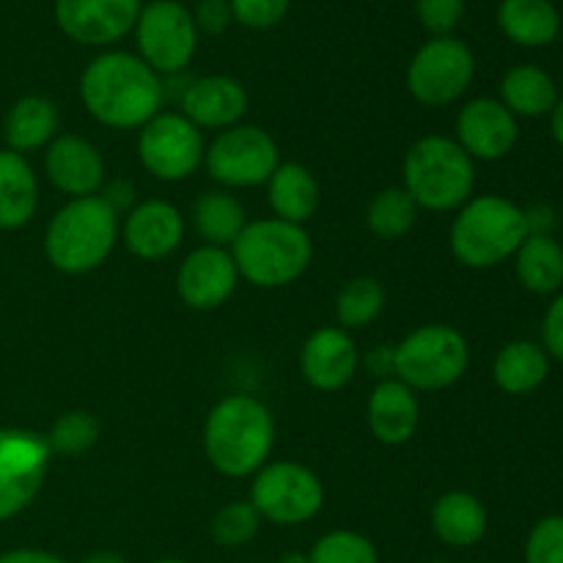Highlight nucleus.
I'll use <instances>...</instances> for the list:
<instances>
[{
	"mask_svg": "<svg viewBox=\"0 0 563 563\" xmlns=\"http://www.w3.org/2000/svg\"><path fill=\"white\" fill-rule=\"evenodd\" d=\"M80 99L99 124L141 130L163 113L165 82L141 55L108 49L82 69Z\"/></svg>",
	"mask_w": 563,
	"mask_h": 563,
	"instance_id": "nucleus-1",
	"label": "nucleus"
},
{
	"mask_svg": "<svg viewBox=\"0 0 563 563\" xmlns=\"http://www.w3.org/2000/svg\"><path fill=\"white\" fill-rule=\"evenodd\" d=\"M275 443V421L267 405L253 396H225L203 423L209 465L231 478L253 476L264 467Z\"/></svg>",
	"mask_w": 563,
	"mask_h": 563,
	"instance_id": "nucleus-2",
	"label": "nucleus"
},
{
	"mask_svg": "<svg viewBox=\"0 0 563 563\" xmlns=\"http://www.w3.org/2000/svg\"><path fill=\"white\" fill-rule=\"evenodd\" d=\"M119 242V212L102 196L71 198L44 231V253L55 269L86 275L97 269Z\"/></svg>",
	"mask_w": 563,
	"mask_h": 563,
	"instance_id": "nucleus-3",
	"label": "nucleus"
},
{
	"mask_svg": "<svg viewBox=\"0 0 563 563\" xmlns=\"http://www.w3.org/2000/svg\"><path fill=\"white\" fill-rule=\"evenodd\" d=\"M531 234L528 212L504 196L471 198L451 225V251L471 269L498 267Z\"/></svg>",
	"mask_w": 563,
	"mask_h": 563,
	"instance_id": "nucleus-4",
	"label": "nucleus"
},
{
	"mask_svg": "<svg viewBox=\"0 0 563 563\" xmlns=\"http://www.w3.org/2000/svg\"><path fill=\"white\" fill-rule=\"evenodd\" d=\"M401 174L412 201L429 212L465 207L476 187V165L471 154L454 137L443 135H427L412 143Z\"/></svg>",
	"mask_w": 563,
	"mask_h": 563,
	"instance_id": "nucleus-5",
	"label": "nucleus"
},
{
	"mask_svg": "<svg viewBox=\"0 0 563 563\" xmlns=\"http://www.w3.org/2000/svg\"><path fill=\"white\" fill-rule=\"evenodd\" d=\"M313 256L311 236L302 225L269 218L247 223L231 245L236 273L258 289H280L300 278Z\"/></svg>",
	"mask_w": 563,
	"mask_h": 563,
	"instance_id": "nucleus-6",
	"label": "nucleus"
},
{
	"mask_svg": "<svg viewBox=\"0 0 563 563\" xmlns=\"http://www.w3.org/2000/svg\"><path fill=\"white\" fill-rule=\"evenodd\" d=\"M471 363L465 335L451 324H423L412 330L394 350V372L407 388L434 390L451 388Z\"/></svg>",
	"mask_w": 563,
	"mask_h": 563,
	"instance_id": "nucleus-7",
	"label": "nucleus"
},
{
	"mask_svg": "<svg viewBox=\"0 0 563 563\" xmlns=\"http://www.w3.org/2000/svg\"><path fill=\"white\" fill-rule=\"evenodd\" d=\"M473 77V49L456 36H432L407 66V91L427 108H445L471 88Z\"/></svg>",
	"mask_w": 563,
	"mask_h": 563,
	"instance_id": "nucleus-8",
	"label": "nucleus"
},
{
	"mask_svg": "<svg viewBox=\"0 0 563 563\" xmlns=\"http://www.w3.org/2000/svg\"><path fill=\"white\" fill-rule=\"evenodd\" d=\"M137 55L157 75H179L198 49V27L192 11L179 0H148L135 22Z\"/></svg>",
	"mask_w": 563,
	"mask_h": 563,
	"instance_id": "nucleus-9",
	"label": "nucleus"
},
{
	"mask_svg": "<svg viewBox=\"0 0 563 563\" xmlns=\"http://www.w3.org/2000/svg\"><path fill=\"white\" fill-rule=\"evenodd\" d=\"M251 504L262 520L275 526H302L324 506V487L317 473L300 462H273L253 478Z\"/></svg>",
	"mask_w": 563,
	"mask_h": 563,
	"instance_id": "nucleus-10",
	"label": "nucleus"
},
{
	"mask_svg": "<svg viewBox=\"0 0 563 563\" xmlns=\"http://www.w3.org/2000/svg\"><path fill=\"white\" fill-rule=\"evenodd\" d=\"M203 163L209 176L223 187L267 185L280 165L278 143L262 126L236 124L209 143Z\"/></svg>",
	"mask_w": 563,
	"mask_h": 563,
	"instance_id": "nucleus-11",
	"label": "nucleus"
},
{
	"mask_svg": "<svg viewBox=\"0 0 563 563\" xmlns=\"http://www.w3.org/2000/svg\"><path fill=\"white\" fill-rule=\"evenodd\" d=\"M47 438L25 429H0V522L14 520L42 493L49 467Z\"/></svg>",
	"mask_w": 563,
	"mask_h": 563,
	"instance_id": "nucleus-12",
	"label": "nucleus"
},
{
	"mask_svg": "<svg viewBox=\"0 0 563 563\" xmlns=\"http://www.w3.org/2000/svg\"><path fill=\"white\" fill-rule=\"evenodd\" d=\"M201 130L181 113H157L137 135L141 165L159 181H185L203 163Z\"/></svg>",
	"mask_w": 563,
	"mask_h": 563,
	"instance_id": "nucleus-13",
	"label": "nucleus"
},
{
	"mask_svg": "<svg viewBox=\"0 0 563 563\" xmlns=\"http://www.w3.org/2000/svg\"><path fill=\"white\" fill-rule=\"evenodd\" d=\"M141 0H55V22L71 42L108 47L135 31Z\"/></svg>",
	"mask_w": 563,
	"mask_h": 563,
	"instance_id": "nucleus-14",
	"label": "nucleus"
},
{
	"mask_svg": "<svg viewBox=\"0 0 563 563\" xmlns=\"http://www.w3.org/2000/svg\"><path fill=\"white\" fill-rule=\"evenodd\" d=\"M517 135V115H511L500 99H471L456 115V143L471 154V159L495 163L506 157L515 148Z\"/></svg>",
	"mask_w": 563,
	"mask_h": 563,
	"instance_id": "nucleus-15",
	"label": "nucleus"
},
{
	"mask_svg": "<svg viewBox=\"0 0 563 563\" xmlns=\"http://www.w3.org/2000/svg\"><path fill=\"white\" fill-rule=\"evenodd\" d=\"M236 280H240V273L231 253L225 247L203 245L181 262L176 289H179L181 302L192 311H214L234 295Z\"/></svg>",
	"mask_w": 563,
	"mask_h": 563,
	"instance_id": "nucleus-16",
	"label": "nucleus"
},
{
	"mask_svg": "<svg viewBox=\"0 0 563 563\" xmlns=\"http://www.w3.org/2000/svg\"><path fill=\"white\" fill-rule=\"evenodd\" d=\"M357 346L355 339L344 328H319L308 335L300 352V368L308 385L317 390L333 394L346 388L357 372Z\"/></svg>",
	"mask_w": 563,
	"mask_h": 563,
	"instance_id": "nucleus-17",
	"label": "nucleus"
},
{
	"mask_svg": "<svg viewBox=\"0 0 563 563\" xmlns=\"http://www.w3.org/2000/svg\"><path fill=\"white\" fill-rule=\"evenodd\" d=\"M44 170L55 190L71 198L97 196L104 185V159L91 141L80 135H58L44 154Z\"/></svg>",
	"mask_w": 563,
	"mask_h": 563,
	"instance_id": "nucleus-18",
	"label": "nucleus"
},
{
	"mask_svg": "<svg viewBox=\"0 0 563 563\" xmlns=\"http://www.w3.org/2000/svg\"><path fill=\"white\" fill-rule=\"evenodd\" d=\"M181 115L198 130H231L247 113V91L229 75H207L187 82L181 93Z\"/></svg>",
	"mask_w": 563,
	"mask_h": 563,
	"instance_id": "nucleus-19",
	"label": "nucleus"
},
{
	"mask_svg": "<svg viewBox=\"0 0 563 563\" xmlns=\"http://www.w3.org/2000/svg\"><path fill=\"white\" fill-rule=\"evenodd\" d=\"M185 240V218L168 201H143L126 214L124 242L143 262L168 258Z\"/></svg>",
	"mask_w": 563,
	"mask_h": 563,
	"instance_id": "nucleus-20",
	"label": "nucleus"
},
{
	"mask_svg": "<svg viewBox=\"0 0 563 563\" xmlns=\"http://www.w3.org/2000/svg\"><path fill=\"white\" fill-rule=\"evenodd\" d=\"M366 421L374 438L385 445H405L421 423V405L416 390L401 379H383L368 396Z\"/></svg>",
	"mask_w": 563,
	"mask_h": 563,
	"instance_id": "nucleus-21",
	"label": "nucleus"
},
{
	"mask_svg": "<svg viewBox=\"0 0 563 563\" xmlns=\"http://www.w3.org/2000/svg\"><path fill=\"white\" fill-rule=\"evenodd\" d=\"M38 209V181L31 163L11 148H0V231H16Z\"/></svg>",
	"mask_w": 563,
	"mask_h": 563,
	"instance_id": "nucleus-22",
	"label": "nucleus"
},
{
	"mask_svg": "<svg viewBox=\"0 0 563 563\" xmlns=\"http://www.w3.org/2000/svg\"><path fill=\"white\" fill-rule=\"evenodd\" d=\"M432 531L449 548H473L487 533V509L471 493H445L432 506Z\"/></svg>",
	"mask_w": 563,
	"mask_h": 563,
	"instance_id": "nucleus-23",
	"label": "nucleus"
},
{
	"mask_svg": "<svg viewBox=\"0 0 563 563\" xmlns=\"http://www.w3.org/2000/svg\"><path fill=\"white\" fill-rule=\"evenodd\" d=\"M498 27L520 47H548L561 33V11L553 0H500Z\"/></svg>",
	"mask_w": 563,
	"mask_h": 563,
	"instance_id": "nucleus-24",
	"label": "nucleus"
},
{
	"mask_svg": "<svg viewBox=\"0 0 563 563\" xmlns=\"http://www.w3.org/2000/svg\"><path fill=\"white\" fill-rule=\"evenodd\" d=\"M55 132H58V108L38 93L16 99L3 119L5 146L22 157L27 152L49 146L55 141Z\"/></svg>",
	"mask_w": 563,
	"mask_h": 563,
	"instance_id": "nucleus-25",
	"label": "nucleus"
},
{
	"mask_svg": "<svg viewBox=\"0 0 563 563\" xmlns=\"http://www.w3.org/2000/svg\"><path fill=\"white\" fill-rule=\"evenodd\" d=\"M269 207H273L275 218L286 220V223L302 225L311 220L319 209V181L313 179L311 170L300 163H284L278 165L273 176H269Z\"/></svg>",
	"mask_w": 563,
	"mask_h": 563,
	"instance_id": "nucleus-26",
	"label": "nucleus"
},
{
	"mask_svg": "<svg viewBox=\"0 0 563 563\" xmlns=\"http://www.w3.org/2000/svg\"><path fill=\"white\" fill-rule=\"evenodd\" d=\"M500 102L511 110V115L539 119V115L553 113L559 102V86L542 66H511L500 80Z\"/></svg>",
	"mask_w": 563,
	"mask_h": 563,
	"instance_id": "nucleus-27",
	"label": "nucleus"
},
{
	"mask_svg": "<svg viewBox=\"0 0 563 563\" xmlns=\"http://www.w3.org/2000/svg\"><path fill=\"white\" fill-rule=\"evenodd\" d=\"M550 374V355L533 341H511L498 352L493 363V377L504 394L528 396L542 388Z\"/></svg>",
	"mask_w": 563,
	"mask_h": 563,
	"instance_id": "nucleus-28",
	"label": "nucleus"
},
{
	"mask_svg": "<svg viewBox=\"0 0 563 563\" xmlns=\"http://www.w3.org/2000/svg\"><path fill=\"white\" fill-rule=\"evenodd\" d=\"M517 278L533 295H555L563 289V247L548 231H531L515 253Z\"/></svg>",
	"mask_w": 563,
	"mask_h": 563,
	"instance_id": "nucleus-29",
	"label": "nucleus"
},
{
	"mask_svg": "<svg viewBox=\"0 0 563 563\" xmlns=\"http://www.w3.org/2000/svg\"><path fill=\"white\" fill-rule=\"evenodd\" d=\"M192 220H196V229L201 234V240L214 247L234 245V240L247 225L242 203L225 190L201 192L196 207H192Z\"/></svg>",
	"mask_w": 563,
	"mask_h": 563,
	"instance_id": "nucleus-30",
	"label": "nucleus"
},
{
	"mask_svg": "<svg viewBox=\"0 0 563 563\" xmlns=\"http://www.w3.org/2000/svg\"><path fill=\"white\" fill-rule=\"evenodd\" d=\"M418 220V203L405 187H385L372 198L366 209V223L379 240H401Z\"/></svg>",
	"mask_w": 563,
	"mask_h": 563,
	"instance_id": "nucleus-31",
	"label": "nucleus"
},
{
	"mask_svg": "<svg viewBox=\"0 0 563 563\" xmlns=\"http://www.w3.org/2000/svg\"><path fill=\"white\" fill-rule=\"evenodd\" d=\"M385 308V289L374 278H355L335 297V319L339 328L361 330L372 324Z\"/></svg>",
	"mask_w": 563,
	"mask_h": 563,
	"instance_id": "nucleus-32",
	"label": "nucleus"
},
{
	"mask_svg": "<svg viewBox=\"0 0 563 563\" xmlns=\"http://www.w3.org/2000/svg\"><path fill=\"white\" fill-rule=\"evenodd\" d=\"M97 440H99V421L91 416V412H82V410L64 412V416L49 427V434H47L49 451L64 456L86 454V451H91L93 445H97Z\"/></svg>",
	"mask_w": 563,
	"mask_h": 563,
	"instance_id": "nucleus-33",
	"label": "nucleus"
},
{
	"mask_svg": "<svg viewBox=\"0 0 563 563\" xmlns=\"http://www.w3.org/2000/svg\"><path fill=\"white\" fill-rule=\"evenodd\" d=\"M308 563H379V555L363 533L330 531L313 544Z\"/></svg>",
	"mask_w": 563,
	"mask_h": 563,
	"instance_id": "nucleus-34",
	"label": "nucleus"
},
{
	"mask_svg": "<svg viewBox=\"0 0 563 563\" xmlns=\"http://www.w3.org/2000/svg\"><path fill=\"white\" fill-rule=\"evenodd\" d=\"M262 528V517L253 509L251 500H234L225 504L223 509L214 515L212 520V539L220 548H242V544L253 542Z\"/></svg>",
	"mask_w": 563,
	"mask_h": 563,
	"instance_id": "nucleus-35",
	"label": "nucleus"
},
{
	"mask_svg": "<svg viewBox=\"0 0 563 563\" xmlns=\"http://www.w3.org/2000/svg\"><path fill=\"white\" fill-rule=\"evenodd\" d=\"M526 563H563V515H550L531 528Z\"/></svg>",
	"mask_w": 563,
	"mask_h": 563,
	"instance_id": "nucleus-36",
	"label": "nucleus"
},
{
	"mask_svg": "<svg viewBox=\"0 0 563 563\" xmlns=\"http://www.w3.org/2000/svg\"><path fill=\"white\" fill-rule=\"evenodd\" d=\"M418 22L432 36H454L465 16V0H412Z\"/></svg>",
	"mask_w": 563,
	"mask_h": 563,
	"instance_id": "nucleus-37",
	"label": "nucleus"
},
{
	"mask_svg": "<svg viewBox=\"0 0 563 563\" xmlns=\"http://www.w3.org/2000/svg\"><path fill=\"white\" fill-rule=\"evenodd\" d=\"M291 0H229L231 16L251 31H269L289 11Z\"/></svg>",
	"mask_w": 563,
	"mask_h": 563,
	"instance_id": "nucleus-38",
	"label": "nucleus"
},
{
	"mask_svg": "<svg viewBox=\"0 0 563 563\" xmlns=\"http://www.w3.org/2000/svg\"><path fill=\"white\" fill-rule=\"evenodd\" d=\"M192 20H196L198 33L203 31L218 36V33H223L234 22V16H231L229 0H198V9L192 11Z\"/></svg>",
	"mask_w": 563,
	"mask_h": 563,
	"instance_id": "nucleus-39",
	"label": "nucleus"
},
{
	"mask_svg": "<svg viewBox=\"0 0 563 563\" xmlns=\"http://www.w3.org/2000/svg\"><path fill=\"white\" fill-rule=\"evenodd\" d=\"M542 346L550 357L563 363V291L550 302L542 322Z\"/></svg>",
	"mask_w": 563,
	"mask_h": 563,
	"instance_id": "nucleus-40",
	"label": "nucleus"
},
{
	"mask_svg": "<svg viewBox=\"0 0 563 563\" xmlns=\"http://www.w3.org/2000/svg\"><path fill=\"white\" fill-rule=\"evenodd\" d=\"M0 563H69V561H64L60 555H55V553H47V550L16 548V550H9V553L0 555Z\"/></svg>",
	"mask_w": 563,
	"mask_h": 563,
	"instance_id": "nucleus-41",
	"label": "nucleus"
},
{
	"mask_svg": "<svg viewBox=\"0 0 563 563\" xmlns=\"http://www.w3.org/2000/svg\"><path fill=\"white\" fill-rule=\"evenodd\" d=\"M368 368H372L374 374H379V377L390 374L394 372V352H390L388 346H377V350L368 355Z\"/></svg>",
	"mask_w": 563,
	"mask_h": 563,
	"instance_id": "nucleus-42",
	"label": "nucleus"
},
{
	"mask_svg": "<svg viewBox=\"0 0 563 563\" xmlns=\"http://www.w3.org/2000/svg\"><path fill=\"white\" fill-rule=\"evenodd\" d=\"M550 130H553L555 143L563 148V97H559L553 113H550Z\"/></svg>",
	"mask_w": 563,
	"mask_h": 563,
	"instance_id": "nucleus-43",
	"label": "nucleus"
},
{
	"mask_svg": "<svg viewBox=\"0 0 563 563\" xmlns=\"http://www.w3.org/2000/svg\"><path fill=\"white\" fill-rule=\"evenodd\" d=\"M80 563H126V559L115 550H97V553L86 555Z\"/></svg>",
	"mask_w": 563,
	"mask_h": 563,
	"instance_id": "nucleus-44",
	"label": "nucleus"
},
{
	"mask_svg": "<svg viewBox=\"0 0 563 563\" xmlns=\"http://www.w3.org/2000/svg\"><path fill=\"white\" fill-rule=\"evenodd\" d=\"M278 563H308V555H302V553H289V555H284V559H280Z\"/></svg>",
	"mask_w": 563,
	"mask_h": 563,
	"instance_id": "nucleus-45",
	"label": "nucleus"
},
{
	"mask_svg": "<svg viewBox=\"0 0 563 563\" xmlns=\"http://www.w3.org/2000/svg\"><path fill=\"white\" fill-rule=\"evenodd\" d=\"M152 563H190V561H185V559H157Z\"/></svg>",
	"mask_w": 563,
	"mask_h": 563,
	"instance_id": "nucleus-46",
	"label": "nucleus"
}]
</instances>
